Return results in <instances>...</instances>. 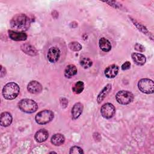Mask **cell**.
Segmentation results:
<instances>
[{
    "label": "cell",
    "mask_w": 154,
    "mask_h": 154,
    "mask_svg": "<svg viewBox=\"0 0 154 154\" xmlns=\"http://www.w3.org/2000/svg\"><path fill=\"white\" fill-rule=\"evenodd\" d=\"M31 24L30 19L25 14H17L10 21L11 28L15 31L24 32L26 31Z\"/></svg>",
    "instance_id": "1"
},
{
    "label": "cell",
    "mask_w": 154,
    "mask_h": 154,
    "mask_svg": "<svg viewBox=\"0 0 154 154\" xmlns=\"http://www.w3.org/2000/svg\"><path fill=\"white\" fill-rule=\"evenodd\" d=\"M20 88L15 82L7 83L2 88V95L5 99L12 100L15 99L19 94Z\"/></svg>",
    "instance_id": "2"
},
{
    "label": "cell",
    "mask_w": 154,
    "mask_h": 154,
    "mask_svg": "<svg viewBox=\"0 0 154 154\" xmlns=\"http://www.w3.org/2000/svg\"><path fill=\"white\" fill-rule=\"evenodd\" d=\"M18 107L22 112L26 113H32L37 111L38 105L33 100L24 99L19 101L18 103Z\"/></svg>",
    "instance_id": "3"
},
{
    "label": "cell",
    "mask_w": 154,
    "mask_h": 154,
    "mask_svg": "<svg viewBox=\"0 0 154 154\" xmlns=\"http://www.w3.org/2000/svg\"><path fill=\"white\" fill-rule=\"evenodd\" d=\"M54 113L51 110H43L38 112L35 117V120L39 125H45L50 122L54 118Z\"/></svg>",
    "instance_id": "4"
},
{
    "label": "cell",
    "mask_w": 154,
    "mask_h": 154,
    "mask_svg": "<svg viewBox=\"0 0 154 154\" xmlns=\"http://www.w3.org/2000/svg\"><path fill=\"white\" fill-rule=\"evenodd\" d=\"M138 89L144 93L152 94L154 91V83L152 79L143 78L138 82Z\"/></svg>",
    "instance_id": "5"
},
{
    "label": "cell",
    "mask_w": 154,
    "mask_h": 154,
    "mask_svg": "<svg viewBox=\"0 0 154 154\" xmlns=\"http://www.w3.org/2000/svg\"><path fill=\"white\" fill-rule=\"evenodd\" d=\"M116 99L117 102L121 105H128L134 99L133 94L126 90L119 91L116 95Z\"/></svg>",
    "instance_id": "6"
},
{
    "label": "cell",
    "mask_w": 154,
    "mask_h": 154,
    "mask_svg": "<svg viewBox=\"0 0 154 154\" xmlns=\"http://www.w3.org/2000/svg\"><path fill=\"white\" fill-rule=\"evenodd\" d=\"M116 112L114 106L111 103L103 104L100 108V113L103 117L109 119L112 118Z\"/></svg>",
    "instance_id": "7"
},
{
    "label": "cell",
    "mask_w": 154,
    "mask_h": 154,
    "mask_svg": "<svg viewBox=\"0 0 154 154\" xmlns=\"http://www.w3.org/2000/svg\"><path fill=\"white\" fill-rule=\"evenodd\" d=\"M60 50L57 47H51L49 48L48 52V60L50 63H56L60 58Z\"/></svg>",
    "instance_id": "8"
},
{
    "label": "cell",
    "mask_w": 154,
    "mask_h": 154,
    "mask_svg": "<svg viewBox=\"0 0 154 154\" xmlns=\"http://www.w3.org/2000/svg\"><path fill=\"white\" fill-rule=\"evenodd\" d=\"M9 37L15 41H23L27 38V35L24 32H18L13 30H9L8 31Z\"/></svg>",
    "instance_id": "9"
},
{
    "label": "cell",
    "mask_w": 154,
    "mask_h": 154,
    "mask_svg": "<svg viewBox=\"0 0 154 154\" xmlns=\"http://www.w3.org/2000/svg\"><path fill=\"white\" fill-rule=\"evenodd\" d=\"M28 91L32 94H37L42 91V85L36 81H32L29 82L27 87Z\"/></svg>",
    "instance_id": "10"
},
{
    "label": "cell",
    "mask_w": 154,
    "mask_h": 154,
    "mask_svg": "<svg viewBox=\"0 0 154 154\" xmlns=\"http://www.w3.org/2000/svg\"><path fill=\"white\" fill-rule=\"evenodd\" d=\"M13 120L12 116L8 112H4L1 114L0 123L2 126L7 127L11 125Z\"/></svg>",
    "instance_id": "11"
},
{
    "label": "cell",
    "mask_w": 154,
    "mask_h": 154,
    "mask_svg": "<svg viewBox=\"0 0 154 154\" xmlns=\"http://www.w3.org/2000/svg\"><path fill=\"white\" fill-rule=\"evenodd\" d=\"M83 105L81 103H76L72 108V118L73 120L78 119L82 112Z\"/></svg>",
    "instance_id": "12"
},
{
    "label": "cell",
    "mask_w": 154,
    "mask_h": 154,
    "mask_svg": "<svg viewBox=\"0 0 154 154\" xmlns=\"http://www.w3.org/2000/svg\"><path fill=\"white\" fill-rule=\"evenodd\" d=\"M119 72V67L116 64H112L106 68L105 70V75L108 78H114Z\"/></svg>",
    "instance_id": "13"
},
{
    "label": "cell",
    "mask_w": 154,
    "mask_h": 154,
    "mask_svg": "<svg viewBox=\"0 0 154 154\" xmlns=\"http://www.w3.org/2000/svg\"><path fill=\"white\" fill-rule=\"evenodd\" d=\"M131 57L134 62L138 66H143L146 61V57L140 53L134 52L132 54Z\"/></svg>",
    "instance_id": "14"
},
{
    "label": "cell",
    "mask_w": 154,
    "mask_h": 154,
    "mask_svg": "<svg viewBox=\"0 0 154 154\" xmlns=\"http://www.w3.org/2000/svg\"><path fill=\"white\" fill-rule=\"evenodd\" d=\"M49 137L48 132L44 129L38 130L35 134V140L38 143H42L46 141Z\"/></svg>",
    "instance_id": "15"
},
{
    "label": "cell",
    "mask_w": 154,
    "mask_h": 154,
    "mask_svg": "<svg viewBox=\"0 0 154 154\" xmlns=\"http://www.w3.org/2000/svg\"><path fill=\"white\" fill-rule=\"evenodd\" d=\"M21 49L22 51L27 55L31 56H35L37 55V49L32 45L28 43H25L21 46Z\"/></svg>",
    "instance_id": "16"
},
{
    "label": "cell",
    "mask_w": 154,
    "mask_h": 154,
    "mask_svg": "<svg viewBox=\"0 0 154 154\" xmlns=\"http://www.w3.org/2000/svg\"><path fill=\"white\" fill-rule=\"evenodd\" d=\"M111 90V85L108 84L100 91V92L99 93L97 97V101L99 104H100L102 102V100L108 94Z\"/></svg>",
    "instance_id": "17"
},
{
    "label": "cell",
    "mask_w": 154,
    "mask_h": 154,
    "mask_svg": "<svg viewBox=\"0 0 154 154\" xmlns=\"http://www.w3.org/2000/svg\"><path fill=\"white\" fill-rule=\"evenodd\" d=\"M76 67L73 64H69L66 66L64 70V76L67 78H70L77 73Z\"/></svg>",
    "instance_id": "18"
},
{
    "label": "cell",
    "mask_w": 154,
    "mask_h": 154,
    "mask_svg": "<svg viewBox=\"0 0 154 154\" xmlns=\"http://www.w3.org/2000/svg\"><path fill=\"white\" fill-rule=\"evenodd\" d=\"M99 45L100 48L103 52H109L111 49V45L109 41L104 37L100 38L99 41Z\"/></svg>",
    "instance_id": "19"
},
{
    "label": "cell",
    "mask_w": 154,
    "mask_h": 154,
    "mask_svg": "<svg viewBox=\"0 0 154 154\" xmlns=\"http://www.w3.org/2000/svg\"><path fill=\"white\" fill-rule=\"evenodd\" d=\"M65 141V138L61 134H54L51 139V143L54 146H60L64 143Z\"/></svg>",
    "instance_id": "20"
},
{
    "label": "cell",
    "mask_w": 154,
    "mask_h": 154,
    "mask_svg": "<svg viewBox=\"0 0 154 154\" xmlns=\"http://www.w3.org/2000/svg\"><path fill=\"white\" fill-rule=\"evenodd\" d=\"M84 88V84L82 81H79L76 82L73 87H72L73 91L76 94H79L81 93Z\"/></svg>",
    "instance_id": "21"
},
{
    "label": "cell",
    "mask_w": 154,
    "mask_h": 154,
    "mask_svg": "<svg viewBox=\"0 0 154 154\" xmlns=\"http://www.w3.org/2000/svg\"><path fill=\"white\" fill-rule=\"evenodd\" d=\"M80 64L83 68L88 69L92 66L93 62L90 58L84 57L80 60Z\"/></svg>",
    "instance_id": "22"
},
{
    "label": "cell",
    "mask_w": 154,
    "mask_h": 154,
    "mask_svg": "<svg viewBox=\"0 0 154 154\" xmlns=\"http://www.w3.org/2000/svg\"><path fill=\"white\" fill-rule=\"evenodd\" d=\"M69 49L72 51H79L82 49L81 45L77 42H72L69 44Z\"/></svg>",
    "instance_id": "23"
},
{
    "label": "cell",
    "mask_w": 154,
    "mask_h": 154,
    "mask_svg": "<svg viewBox=\"0 0 154 154\" xmlns=\"http://www.w3.org/2000/svg\"><path fill=\"white\" fill-rule=\"evenodd\" d=\"M69 153L70 154H77V153H84L82 149L78 146H73L70 148Z\"/></svg>",
    "instance_id": "24"
},
{
    "label": "cell",
    "mask_w": 154,
    "mask_h": 154,
    "mask_svg": "<svg viewBox=\"0 0 154 154\" xmlns=\"http://www.w3.org/2000/svg\"><path fill=\"white\" fill-rule=\"evenodd\" d=\"M134 48L137 51L140 52H144L145 51L144 47L142 45H140L139 43H136Z\"/></svg>",
    "instance_id": "25"
},
{
    "label": "cell",
    "mask_w": 154,
    "mask_h": 154,
    "mask_svg": "<svg viewBox=\"0 0 154 154\" xmlns=\"http://www.w3.org/2000/svg\"><path fill=\"white\" fill-rule=\"evenodd\" d=\"M131 67V63L129 61H126L125 62L122 66V69L123 70H128Z\"/></svg>",
    "instance_id": "26"
},
{
    "label": "cell",
    "mask_w": 154,
    "mask_h": 154,
    "mask_svg": "<svg viewBox=\"0 0 154 154\" xmlns=\"http://www.w3.org/2000/svg\"><path fill=\"white\" fill-rule=\"evenodd\" d=\"M134 25H137V27H138V29L140 30V31H143L144 33H146V32L148 33V31H147V29H146L145 27H144V26H141L140 24L137 23L136 22H134Z\"/></svg>",
    "instance_id": "27"
},
{
    "label": "cell",
    "mask_w": 154,
    "mask_h": 154,
    "mask_svg": "<svg viewBox=\"0 0 154 154\" xmlns=\"http://www.w3.org/2000/svg\"><path fill=\"white\" fill-rule=\"evenodd\" d=\"M6 74V70L5 69L1 66V77L2 78L4 76H5Z\"/></svg>",
    "instance_id": "28"
},
{
    "label": "cell",
    "mask_w": 154,
    "mask_h": 154,
    "mask_svg": "<svg viewBox=\"0 0 154 154\" xmlns=\"http://www.w3.org/2000/svg\"><path fill=\"white\" fill-rule=\"evenodd\" d=\"M61 99H62L63 101V102L61 101V105H62V106H64V107H66V105L64 104V103L68 104V100H67L66 99H65V98H62Z\"/></svg>",
    "instance_id": "29"
}]
</instances>
